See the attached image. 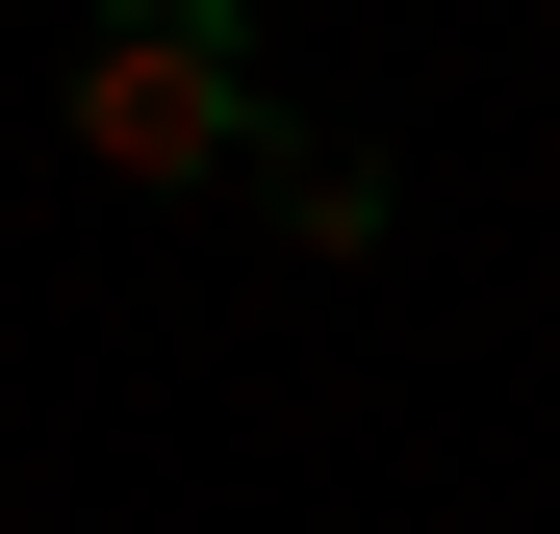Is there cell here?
<instances>
[{"mask_svg":"<svg viewBox=\"0 0 560 534\" xmlns=\"http://www.w3.org/2000/svg\"><path fill=\"white\" fill-rule=\"evenodd\" d=\"M230 178H255V204H280V229H306V254H357V229H383V178H357L331 128H280V103L230 128Z\"/></svg>","mask_w":560,"mask_h":534,"instance_id":"obj_2","label":"cell"},{"mask_svg":"<svg viewBox=\"0 0 560 534\" xmlns=\"http://www.w3.org/2000/svg\"><path fill=\"white\" fill-rule=\"evenodd\" d=\"M230 128H255V26L230 0H103L77 26V153L103 178H230Z\"/></svg>","mask_w":560,"mask_h":534,"instance_id":"obj_1","label":"cell"}]
</instances>
